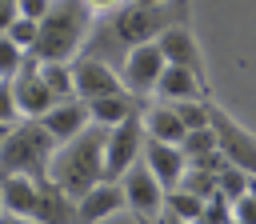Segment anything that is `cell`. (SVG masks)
<instances>
[{
  "label": "cell",
  "mask_w": 256,
  "mask_h": 224,
  "mask_svg": "<svg viewBox=\"0 0 256 224\" xmlns=\"http://www.w3.org/2000/svg\"><path fill=\"white\" fill-rule=\"evenodd\" d=\"M104 136H108L104 124H88V128L76 132L72 140L56 144V152H52V160H48V180H52L64 196L80 200L92 184L104 180Z\"/></svg>",
  "instance_id": "obj_1"
},
{
  "label": "cell",
  "mask_w": 256,
  "mask_h": 224,
  "mask_svg": "<svg viewBox=\"0 0 256 224\" xmlns=\"http://www.w3.org/2000/svg\"><path fill=\"white\" fill-rule=\"evenodd\" d=\"M92 8L84 0H52L48 12L36 20V44L32 56L44 64H68L92 36Z\"/></svg>",
  "instance_id": "obj_2"
},
{
  "label": "cell",
  "mask_w": 256,
  "mask_h": 224,
  "mask_svg": "<svg viewBox=\"0 0 256 224\" xmlns=\"http://www.w3.org/2000/svg\"><path fill=\"white\" fill-rule=\"evenodd\" d=\"M188 0H164V4H148V8H140V4H120V8H112V20L104 24V32L128 52V48H136V44H148V40H156L164 28H176V24H188Z\"/></svg>",
  "instance_id": "obj_3"
},
{
  "label": "cell",
  "mask_w": 256,
  "mask_h": 224,
  "mask_svg": "<svg viewBox=\"0 0 256 224\" xmlns=\"http://www.w3.org/2000/svg\"><path fill=\"white\" fill-rule=\"evenodd\" d=\"M56 152V140L40 120L12 124L8 136L0 140V180L4 176H28V180H48V160Z\"/></svg>",
  "instance_id": "obj_4"
},
{
  "label": "cell",
  "mask_w": 256,
  "mask_h": 224,
  "mask_svg": "<svg viewBox=\"0 0 256 224\" xmlns=\"http://www.w3.org/2000/svg\"><path fill=\"white\" fill-rule=\"evenodd\" d=\"M208 128H212V136H216L220 156H224L232 168L256 176V136H252L248 128H240V124H236L220 104H212V100H208Z\"/></svg>",
  "instance_id": "obj_5"
},
{
  "label": "cell",
  "mask_w": 256,
  "mask_h": 224,
  "mask_svg": "<svg viewBox=\"0 0 256 224\" xmlns=\"http://www.w3.org/2000/svg\"><path fill=\"white\" fill-rule=\"evenodd\" d=\"M140 144H144V128H140V112L112 124L104 136V180H120L128 172V164L140 160Z\"/></svg>",
  "instance_id": "obj_6"
},
{
  "label": "cell",
  "mask_w": 256,
  "mask_h": 224,
  "mask_svg": "<svg viewBox=\"0 0 256 224\" xmlns=\"http://www.w3.org/2000/svg\"><path fill=\"white\" fill-rule=\"evenodd\" d=\"M8 84H12V96H16V112H20L24 120H40V116L56 104L52 92L44 88V80H40V60H36L32 52L20 56V68H16V76H12Z\"/></svg>",
  "instance_id": "obj_7"
},
{
  "label": "cell",
  "mask_w": 256,
  "mask_h": 224,
  "mask_svg": "<svg viewBox=\"0 0 256 224\" xmlns=\"http://www.w3.org/2000/svg\"><path fill=\"white\" fill-rule=\"evenodd\" d=\"M120 188H124V208H132L136 220H156L160 208H164V188L160 180L148 172L144 160L128 164V172L120 176Z\"/></svg>",
  "instance_id": "obj_8"
},
{
  "label": "cell",
  "mask_w": 256,
  "mask_h": 224,
  "mask_svg": "<svg viewBox=\"0 0 256 224\" xmlns=\"http://www.w3.org/2000/svg\"><path fill=\"white\" fill-rule=\"evenodd\" d=\"M164 72V56H160V48H156V40H148V44H136V48H128L124 52V60H120V84L140 100V96H148L152 88H156V76Z\"/></svg>",
  "instance_id": "obj_9"
},
{
  "label": "cell",
  "mask_w": 256,
  "mask_h": 224,
  "mask_svg": "<svg viewBox=\"0 0 256 224\" xmlns=\"http://www.w3.org/2000/svg\"><path fill=\"white\" fill-rule=\"evenodd\" d=\"M68 68H72V92H76V100H92V96H108V92L124 88L120 76H116V68L104 64V60H96V56H76Z\"/></svg>",
  "instance_id": "obj_10"
},
{
  "label": "cell",
  "mask_w": 256,
  "mask_h": 224,
  "mask_svg": "<svg viewBox=\"0 0 256 224\" xmlns=\"http://www.w3.org/2000/svg\"><path fill=\"white\" fill-rule=\"evenodd\" d=\"M156 48H160L164 64H180V68H188V72L204 84V60H200V48H196V40H192V28H188V24L164 28V32L156 36Z\"/></svg>",
  "instance_id": "obj_11"
},
{
  "label": "cell",
  "mask_w": 256,
  "mask_h": 224,
  "mask_svg": "<svg viewBox=\"0 0 256 224\" xmlns=\"http://www.w3.org/2000/svg\"><path fill=\"white\" fill-rule=\"evenodd\" d=\"M140 160L148 164V172L160 180V188H164V192H168V188H176V184H180V176H184V168H188V160H184L180 144H160V140H148V136H144V144H140Z\"/></svg>",
  "instance_id": "obj_12"
},
{
  "label": "cell",
  "mask_w": 256,
  "mask_h": 224,
  "mask_svg": "<svg viewBox=\"0 0 256 224\" xmlns=\"http://www.w3.org/2000/svg\"><path fill=\"white\" fill-rule=\"evenodd\" d=\"M124 208V188H120V180H100V184H92L80 200H76V224H96V220H104V216H112V212H120Z\"/></svg>",
  "instance_id": "obj_13"
},
{
  "label": "cell",
  "mask_w": 256,
  "mask_h": 224,
  "mask_svg": "<svg viewBox=\"0 0 256 224\" xmlns=\"http://www.w3.org/2000/svg\"><path fill=\"white\" fill-rule=\"evenodd\" d=\"M40 124L48 128V136H52L56 144H64V140H72L76 132H84L92 120H88V104H84V100H60V104H52V108L40 116Z\"/></svg>",
  "instance_id": "obj_14"
},
{
  "label": "cell",
  "mask_w": 256,
  "mask_h": 224,
  "mask_svg": "<svg viewBox=\"0 0 256 224\" xmlns=\"http://www.w3.org/2000/svg\"><path fill=\"white\" fill-rule=\"evenodd\" d=\"M156 96H164L168 104L172 100H204L208 96V84H200L188 68H180V64H164V72L156 76V88H152Z\"/></svg>",
  "instance_id": "obj_15"
},
{
  "label": "cell",
  "mask_w": 256,
  "mask_h": 224,
  "mask_svg": "<svg viewBox=\"0 0 256 224\" xmlns=\"http://www.w3.org/2000/svg\"><path fill=\"white\" fill-rule=\"evenodd\" d=\"M84 104H88V120H92V124H104V128H112V124H120V120H128V116L140 112V100H136L128 88L108 92V96H92V100H84Z\"/></svg>",
  "instance_id": "obj_16"
},
{
  "label": "cell",
  "mask_w": 256,
  "mask_h": 224,
  "mask_svg": "<svg viewBox=\"0 0 256 224\" xmlns=\"http://www.w3.org/2000/svg\"><path fill=\"white\" fill-rule=\"evenodd\" d=\"M140 128H144L148 140H160V144H180L184 132H188L180 124V116L172 112V104H148V108H140Z\"/></svg>",
  "instance_id": "obj_17"
},
{
  "label": "cell",
  "mask_w": 256,
  "mask_h": 224,
  "mask_svg": "<svg viewBox=\"0 0 256 224\" xmlns=\"http://www.w3.org/2000/svg\"><path fill=\"white\" fill-rule=\"evenodd\" d=\"M36 224H76V200L64 196L52 180H40V196H36Z\"/></svg>",
  "instance_id": "obj_18"
},
{
  "label": "cell",
  "mask_w": 256,
  "mask_h": 224,
  "mask_svg": "<svg viewBox=\"0 0 256 224\" xmlns=\"http://www.w3.org/2000/svg\"><path fill=\"white\" fill-rule=\"evenodd\" d=\"M36 196H40V180H28V176H4L0 180V208L12 216H32Z\"/></svg>",
  "instance_id": "obj_19"
},
{
  "label": "cell",
  "mask_w": 256,
  "mask_h": 224,
  "mask_svg": "<svg viewBox=\"0 0 256 224\" xmlns=\"http://www.w3.org/2000/svg\"><path fill=\"white\" fill-rule=\"evenodd\" d=\"M40 80H44V88L52 92L56 104H60V100H76V92H72V68H68V64H44V60H40Z\"/></svg>",
  "instance_id": "obj_20"
},
{
  "label": "cell",
  "mask_w": 256,
  "mask_h": 224,
  "mask_svg": "<svg viewBox=\"0 0 256 224\" xmlns=\"http://www.w3.org/2000/svg\"><path fill=\"white\" fill-rule=\"evenodd\" d=\"M200 208H204V200H200V196H192V192H184V188H168V192H164V212L180 216L184 224H196Z\"/></svg>",
  "instance_id": "obj_21"
},
{
  "label": "cell",
  "mask_w": 256,
  "mask_h": 224,
  "mask_svg": "<svg viewBox=\"0 0 256 224\" xmlns=\"http://www.w3.org/2000/svg\"><path fill=\"white\" fill-rule=\"evenodd\" d=\"M180 152H184V160H196V156H204V152H216L212 128H208V124H204V128H188L184 140H180Z\"/></svg>",
  "instance_id": "obj_22"
},
{
  "label": "cell",
  "mask_w": 256,
  "mask_h": 224,
  "mask_svg": "<svg viewBox=\"0 0 256 224\" xmlns=\"http://www.w3.org/2000/svg\"><path fill=\"white\" fill-rule=\"evenodd\" d=\"M244 188H248V172H240V168H232V164H224L220 172H216V192L232 204V200H240L244 196Z\"/></svg>",
  "instance_id": "obj_23"
},
{
  "label": "cell",
  "mask_w": 256,
  "mask_h": 224,
  "mask_svg": "<svg viewBox=\"0 0 256 224\" xmlns=\"http://www.w3.org/2000/svg\"><path fill=\"white\" fill-rule=\"evenodd\" d=\"M176 188H184V192L208 200V196H216V176H212V172H200V168H184V176H180Z\"/></svg>",
  "instance_id": "obj_24"
},
{
  "label": "cell",
  "mask_w": 256,
  "mask_h": 224,
  "mask_svg": "<svg viewBox=\"0 0 256 224\" xmlns=\"http://www.w3.org/2000/svg\"><path fill=\"white\" fill-rule=\"evenodd\" d=\"M172 112L180 116L184 128H204L208 124V100H172Z\"/></svg>",
  "instance_id": "obj_25"
},
{
  "label": "cell",
  "mask_w": 256,
  "mask_h": 224,
  "mask_svg": "<svg viewBox=\"0 0 256 224\" xmlns=\"http://www.w3.org/2000/svg\"><path fill=\"white\" fill-rule=\"evenodd\" d=\"M228 208H232V224H256V176H248L244 196L232 200Z\"/></svg>",
  "instance_id": "obj_26"
},
{
  "label": "cell",
  "mask_w": 256,
  "mask_h": 224,
  "mask_svg": "<svg viewBox=\"0 0 256 224\" xmlns=\"http://www.w3.org/2000/svg\"><path fill=\"white\" fill-rule=\"evenodd\" d=\"M196 224H232V208H228V200H224L220 192L208 196L204 208H200V216H196Z\"/></svg>",
  "instance_id": "obj_27"
},
{
  "label": "cell",
  "mask_w": 256,
  "mask_h": 224,
  "mask_svg": "<svg viewBox=\"0 0 256 224\" xmlns=\"http://www.w3.org/2000/svg\"><path fill=\"white\" fill-rule=\"evenodd\" d=\"M16 48H24V52H32V44H36V20H24V16H16L12 24H8V32H4Z\"/></svg>",
  "instance_id": "obj_28"
},
{
  "label": "cell",
  "mask_w": 256,
  "mask_h": 224,
  "mask_svg": "<svg viewBox=\"0 0 256 224\" xmlns=\"http://www.w3.org/2000/svg\"><path fill=\"white\" fill-rule=\"evenodd\" d=\"M20 56H24V48H16V44H12V40L0 32V80H12V76H16Z\"/></svg>",
  "instance_id": "obj_29"
},
{
  "label": "cell",
  "mask_w": 256,
  "mask_h": 224,
  "mask_svg": "<svg viewBox=\"0 0 256 224\" xmlns=\"http://www.w3.org/2000/svg\"><path fill=\"white\" fill-rule=\"evenodd\" d=\"M16 96H12V84L0 80V124H16Z\"/></svg>",
  "instance_id": "obj_30"
},
{
  "label": "cell",
  "mask_w": 256,
  "mask_h": 224,
  "mask_svg": "<svg viewBox=\"0 0 256 224\" xmlns=\"http://www.w3.org/2000/svg\"><path fill=\"white\" fill-rule=\"evenodd\" d=\"M48 4H52V0H16V12H20L24 20H40V16L48 12Z\"/></svg>",
  "instance_id": "obj_31"
},
{
  "label": "cell",
  "mask_w": 256,
  "mask_h": 224,
  "mask_svg": "<svg viewBox=\"0 0 256 224\" xmlns=\"http://www.w3.org/2000/svg\"><path fill=\"white\" fill-rule=\"evenodd\" d=\"M20 12H16V0H0V32H8V24L16 20Z\"/></svg>",
  "instance_id": "obj_32"
},
{
  "label": "cell",
  "mask_w": 256,
  "mask_h": 224,
  "mask_svg": "<svg viewBox=\"0 0 256 224\" xmlns=\"http://www.w3.org/2000/svg\"><path fill=\"white\" fill-rule=\"evenodd\" d=\"M84 4H88L92 12H112V8H120L124 0H84Z\"/></svg>",
  "instance_id": "obj_33"
},
{
  "label": "cell",
  "mask_w": 256,
  "mask_h": 224,
  "mask_svg": "<svg viewBox=\"0 0 256 224\" xmlns=\"http://www.w3.org/2000/svg\"><path fill=\"white\" fill-rule=\"evenodd\" d=\"M0 224H36L32 216H12V212H0Z\"/></svg>",
  "instance_id": "obj_34"
},
{
  "label": "cell",
  "mask_w": 256,
  "mask_h": 224,
  "mask_svg": "<svg viewBox=\"0 0 256 224\" xmlns=\"http://www.w3.org/2000/svg\"><path fill=\"white\" fill-rule=\"evenodd\" d=\"M156 220H160V224H184L180 216H172V212H164V208H160V216H156Z\"/></svg>",
  "instance_id": "obj_35"
},
{
  "label": "cell",
  "mask_w": 256,
  "mask_h": 224,
  "mask_svg": "<svg viewBox=\"0 0 256 224\" xmlns=\"http://www.w3.org/2000/svg\"><path fill=\"white\" fill-rule=\"evenodd\" d=\"M128 4H140V8H148V4H164V0H128Z\"/></svg>",
  "instance_id": "obj_36"
},
{
  "label": "cell",
  "mask_w": 256,
  "mask_h": 224,
  "mask_svg": "<svg viewBox=\"0 0 256 224\" xmlns=\"http://www.w3.org/2000/svg\"><path fill=\"white\" fill-rule=\"evenodd\" d=\"M8 128H12V124H0V140H4V136H8Z\"/></svg>",
  "instance_id": "obj_37"
},
{
  "label": "cell",
  "mask_w": 256,
  "mask_h": 224,
  "mask_svg": "<svg viewBox=\"0 0 256 224\" xmlns=\"http://www.w3.org/2000/svg\"><path fill=\"white\" fill-rule=\"evenodd\" d=\"M136 224H156V220H136Z\"/></svg>",
  "instance_id": "obj_38"
}]
</instances>
